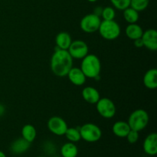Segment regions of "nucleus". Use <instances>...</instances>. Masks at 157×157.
<instances>
[{"mask_svg": "<svg viewBox=\"0 0 157 157\" xmlns=\"http://www.w3.org/2000/svg\"><path fill=\"white\" fill-rule=\"evenodd\" d=\"M96 108L98 113L105 119H110L116 114V106L110 98H100L96 104Z\"/></svg>", "mask_w": 157, "mask_h": 157, "instance_id": "obj_6", "label": "nucleus"}, {"mask_svg": "<svg viewBox=\"0 0 157 157\" xmlns=\"http://www.w3.org/2000/svg\"><path fill=\"white\" fill-rule=\"evenodd\" d=\"M54 157H59V156H54Z\"/></svg>", "mask_w": 157, "mask_h": 157, "instance_id": "obj_33", "label": "nucleus"}, {"mask_svg": "<svg viewBox=\"0 0 157 157\" xmlns=\"http://www.w3.org/2000/svg\"><path fill=\"white\" fill-rule=\"evenodd\" d=\"M101 22V17L94 13L87 14L81 18L80 27L81 30L86 33H94L98 31Z\"/></svg>", "mask_w": 157, "mask_h": 157, "instance_id": "obj_7", "label": "nucleus"}, {"mask_svg": "<svg viewBox=\"0 0 157 157\" xmlns=\"http://www.w3.org/2000/svg\"><path fill=\"white\" fill-rule=\"evenodd\" d=\"M88 2H95L96 1H98V0H87Z\"/></svg>", "mask_w": 157, "mask_h": 157, "instance_id": "obj_32", "label": "nucleus"}, {"mask_svg": "<svg viewBox=\"0 0 157 157\" xmlns=\"http://www.w3.org/2000/svg\"><path fill=\"white\" fill-rule=\"evenodd\" d=\"M69 81L76 86H82L85 84L87 78L79 67H74L69 71L67 75Z\"/></svg>", "mask_w": 157, "mask_h": 157, "instance_id": "obj_12", "label": "nucleus"}, {"mask_svg": "<svg viewBox=\"0 0 157 157\" xmlns=\"http://www.w3.org/2000/svg\"><path fill=\"white\" fill-rule=\"evenodd\" d=\"M67 52L73 59H83L89 54V48L87 43L82 40L72 41Z\"/></svg>", "mask_w": 157, "mask_h": 157, "instance_id": "obj_8", "label": "nucleus"}, {"mask_svg": "<svg viewBox=\"0 0 157 157\" xmlns=\"http://www.w3.org/2000/svg\"><path fill=\"white\" fill-rule=\"evenodd\" d=\"M116 16V12L113 7L107 6L105 8H103L101 16L104 20H114Z\"/></svg>", "mask_w": 157, "mask_h": 157, "instance_id": "obj_24", "label": "nucleus"}, {"mask_svg": "<svg viewBox=\"0 0 157 157\" xmlns=\"http://www.w3.org/2000/svg\"><path fill=\"white\" fill-rule=\"evenodd\" d=\"M139 137H140L139 132L133 130H130V132L128 133V134H127V136H126V138L127 139V141L131 144H136V143L138 141V140H139Z\"/></svg>", "mask_w": 157, "mask_h": 157, "instance_id": "obj_26", "label": "nucleus"}, {"mask_svg": "<svg viewBox=\"0 0 157 157\" xmlns=\"http://www.w3.org/2000/svg\"><path fill=\"white\" fill-rule=\"evenodd\" d=\"M126 35L131 40H136L137 38H140L142 37L144 30L141 28L140 25H139L136 23H133V24H129L126 27L125 29Z\"/></svg>", "mask_w": 157, "mask_h": 157, "instance_id": "obj_18", "label": "nucleus"}, {"mask_svg": "<svg viewBox=\"0 0 157 157\" xmlns=\"http://www.w3.org/2000/svg\"><path fill=\"white\" fill-rule=\"evenodd\" d=\"M111 4L115 9L124 11L127 8L130 7V0H110Z\"/></svg>", "mask_w": 157, "mask_h": 157, "instance_id": "obj_25", "label": "nucleus"}, {"mask_svg": "<svg viewBox=\"0 0 157 157\" xmlns=\"http://www.w3.org/2000/svg\"><path fill=\"white\" fill-rule=\"evenodd\" d=\"M50 66L54 75L61 78L65 77L73 67V58L67 50L57 48L51 58Z\"/></svg>", "mask_w": 157, "mask_h": 157, "instance_id": "obj_1", "label": "nucleus"}, {"mask_svg": "<svg viewBox=\"0 0 157 157\" xmlns=\"http://www.w3.org/2000/svg\"><path fill=\"white\" fill-rule=\"evenodd\" d=\"M5 113H6V107L3 104H0V117H2L5 114Z\"/></svg>", "mask_w": 157, "mask_h": 157, "instance_id": "obj_30", "label": "nucleus"}, {"mask_svg": "<svg viewBox=\"0 0 157 157\" xmlns=\"http://www.w3.org/2000/svg\"><path fill=\"white\" fill-rule=\"evenodd\" d=\"M144 47L150 51L157 50V32L155 29H150L146 30L141 37Z\"/></svg>", "mask_w": 157, "mask_h": 157, "instance_id": "obj_10", "label": "nucleus"}, {"mask_svg": "<svg viewBox=\"0 0 157 157\" xmlns=\"http://www.w3.org/2000/svg\"><path fill=\"white\" fill-rule=\"evenodd\" d=\"M124 18L129 24L136 23L140 18L139 12L133 8L128 7L124 10Z\"/></svg>", "mask_w": 157, "mask_h": 157, "instance_id": "obj_21", "label": "nucleus"}, {"mask_svg": "<svg viewBox=\"0 0 157 157\" xmlns=\"http://www.w3.org/2000/svg\"><path fill=\"white\" fill-rule=\"evenodd\" d=\"M131 130L128 123L124 121H117L112 127V131L115 136L121 138H125Z\"/></svg>", "mask_w": 157, "mask_h": 157, "instance_id": "obj_16", "label": "nucleus"}, {"mask_svg": "<svg viewBox=\"0 0 157 157\" xmlns=\"http://www.w3.org/2000/svg\"><path fill=\"white\" fill-rule=\"evenodd\" d=\"M98 32L103 38L113 41L121 35V29L120 25L114 20H103L100 25Z\"/></svg>", "mask_w": 157, "mask_h": 157, "instance_id": "obj_4", "label": "nucleus"}, {"mask_svg": "<svg viewBox=\"0 0 157 157\" xmlns=\"http://www.w3.org/2000/svg\"><path fill=\"white\" fill-rule=\"evenodd\" d=\"M38 157H44V156H38Z\"/></svg>", "mask_w": 157, "mask_h": 157, "instance_id": "obj_34", "label": "nucleus"}, {"mask_svg": "<svg viewBox=\"0 0 157 157\" xmlns=\"http://www.w3.org/2000/svg\"><path fill=\"white\" fill-rule=\"evenodd\" d=\"M48 128L56 136H64L67 129V124L63 118L58 116H53L48 121Z\"/></svg>", "mask_w": 157, "mask_h": 157, "instance_id": "obj_9", "label": "nucleus"}, {"mask_svg": "<svg viewBox=\"0 0 157 157\" xmlns=\"http://www.w3.org/2000/svg\"><path fill=\"white\" fill-rule=\"evenodd\" d=\"M133 44H134L135 47L138 48H141L144 47V42H143L141 38H137L136 40H133Z\"/></svg>", "mask_w": 157, "mask_h": 157, "instance_id": "obj_28", "label": "nucleus"}, {"mask_svg": "<svg viewBox=\"0 0 157 157\" xmlns=\"http://www.w3.org/2000/svg\"><path fill=\"white\" fill-rule=\"evenodd\" d=\"M149 120V114L145 110L136 109L130 113L127 123L131 130L140 132L148 125Z\"/></svg>", "mask_w": 157, "mask_h": 157, "instance_id": "obj_3", "label": "nucleus"}, {"mask_svg": "<svg viewBox=\"0 0 157 157\" xmlns=\"http://www.w3.org/2000/svg\"><path fill=\"white\" fill-rule=\"evenodd\" d=\"M64 136H66L69 142L71 143H77L78 141L81 140V133H80L79 127L78 128H75V127H67V130H66Z\"/></svg>", "mask_w": 157, "mask_h": 157, "instance_id": "obj_22", "label": "nucleus"}, {"mask_svg": "<svg viewBox=\"0 0 157 157\" xmlns=\"http://www.w3.org/2000/svg\"><path fill=\"white\" fill-rule=\"evenodd\" d=\"M72 41L71 36L66 32H59L55 38L56 47L62 50H67Z\"/></svg>", "mask_w": 157, "mask_h": 157, "instance_id": "obj_17", "label": "nucleus"}, {"mask_svg": "<svg viewBox=\"0 0 157 157\" xmlns=\"http://www.w3.org/2000/svg\"><path fill=\"white\" fill-rule=\"evenodd\" d=\"M78 154V149L75 143H66L61 147V155L62 157H77Z\"/></svg>", "mask_w": 157, "mask_h": 157, "instance_id": "obj_19", "label": "nucleus"}, {"mask_svg": "<svg viewBox=\"0 0 157 157\" xmlns=\"http://www.w3.org/2000/svg\"><path fill=\"white\" fill-rule=\"evenodd\" d=\"M144 84L147 88L154 90L157 87V70L151 68L147 71L144 76Z\"/></svg>", "mask_w": 157, "mask_h": 157, "instance_id": "obj_15", "label": "nucleus"}, {"mask_svg": "<svg viewBox=\"0 0 157 157\" xmlns=\"http://www.w3.org/2000/svg\"><path fill=\"white\" fill-rule=\"evenodd\" d=\"M150 4V0H130V7L138 12L144 11Z\"/></svg>", "mask_w": 157, "mask_h": 157, "instance_id": "obj_23", "label": "nucleus"}, {"mask_svg": "<svg viewBox=\"0 0 157 157\" xmlns=\"http://www.w3.org/2000/svg\"><path fill=\"white\" fill-rule=\"evenodd\" d=\"M144 151L149 156H155L157 153V134L150 133L144 140L143 144Z\"/></svg>", "mask_w": 157, "mask_h": 157, "instance_id": "obj_11", "label": "nucleus"}, {"mask_svg": "<svg viewBox=\"0 0 157 157\" xmlns=\"http://www.w3.org/2000/svg\"><path fill=\"white\" fill-rule=\"evenodd\" d=\"M44 151L46 152V153H49V154H51V153H55V144H52V142H46L45 144H44Z\"/></svg>", "mask_w": 157, "mask_h": 157, "instance_id": "obj_27", "label": "nucleus"}, {"mask_svg": "<svg viewBox=\"0 0 157 157\" xmlns=\"http://www.w3.org/2000/svg\"><path fill=\"white\" fill-rule=\"evenodd\" d=\"M31 144L22 137L18 138L12 143L10 150L12 153L15 155H20L25 153L30 148Z\"/></svg>", "mask_w": 157, "mask_h": 157, "instance_id": "obj_13", "label": "nucleus"}, {"mask_svg": "<svg viewBox=\"0 0 157 157\" xmlns=\"http://www.w3.org/2000/svg\"><path fill=\"white\" fill-rule=\"evenodd\" d=\"M0 157H6V155L5 154L4 152L1 151V150H0Z\"/></svg>", "mask_w": 157, "mask_h": 157, "instance_id": "obj_31", "label": "nucleus"}, {"mask_svg": "<svg viewBox=\"0 0 157 157\" xmlns=\"http://www.w3.org/2000/svg\"><path fill=\"white\" fill-rule=\"evenodd\" d=\"M102 10H103L102 7H101V6H98V7H96L94 9L93 13L95 14L96 15H98V16L101 17V13H102Z\"/></svg>", "mask_w": 157, "mask_h": 157, "instance_id": "obj_29", "label": "nucleus"}, {"mask_svg": "<svg viewBox=\"0 0 157 157\" xmlns=\"http://www.w3.org/2000/svg\"><path fill=\"white\" fill-rule=\"evenodd\" d=\"M81 60L80 68L86 78L99 79L101 71V63L99 58L94 54H88Z\"/></svg>", "mask_w": 157, "mask_h": 157, "instance_id": "obj_2", "label": "nucleus"}, {"mask_svg": "<svg viewBox=\"0 0 157 157\" xmlns=\"http://www.w3.org/2000/svg\"><path fill=\"white\" fill-rule=\"evenodd\" d=\"M37 136V131L35 127L32 124H25L21 129V137L32 144L35 140Z\"/></svg>", "mask_w": 157, "mask_h": 157, "instance_id": "obj_20", "label": "nucleus"}, {"mask_svg": "<svg viewBox=\"0 0 157 157\" xmlns=\"http://www.w3.org/2000/svg\"><path fill=\"white\" fill-rule=\"evenodd\" d=\"M82 98L84 101L90 104H96L101 98L99 91L94 87H85L82 90Z\"/></svg>", "mask_w": 157, "mask_h": 157, "instance_id": "obj_14", "label": "nucleus"}, {"mask_svg": "<svg viewBox=\"0 0 157 157\" xmlns=\"http://www.w3.org/2000/svg\"><path fill=\"white\" fill-rule=\"evenodd\" d=\"M81 139L88 143H95L100 140L102 136V130L98 125L92 123L84 124L79 127Z\"/></svg>", "mask_w": 157, "mask_h": 157, "instance_id": "obj_5", "label": "nucleus"}]
</instances>
